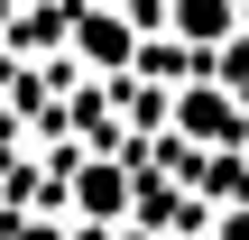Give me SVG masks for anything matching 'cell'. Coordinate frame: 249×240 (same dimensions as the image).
I'll return each mask as SVG.
<instances>
[{"mask_svg":"<svg viewBox=\"0 0 249 240\" xmlns=\"http://www.w3.org/2000/svg\"><path fill=\"white\" fill-rule=\"evenodd\" d=\"M157 28H166V37H185V46L203 55V46L240 37V0H166V9H157Z\"/></svg>","mask_w":249,"mask_h":240,"instance_id":"cell-2","label":"cell"},{"mask_svg":"<svg viewBox=\"0 0 249 240\" xmlns=\"http://www.w3.org/2000/svg\"><path fill=\"white\" fill-rule=\"evenodd\" d=\"M166 129H185L194 148H249V102L240 92H222V83H185L176 102H166Z\"/></svg>","mask_w":249,"mask_h":240,"instance_id":"cell-1","label":"cell"},{"mask_svg":"<svg viewBox=\"0 0 249 240\" xmlns=\"http://www.w3.org/2000/svg\"><path fill=\"white\" fill-rule=\"evenodd\" d=\"M83 55L92 65H129L139 46H129V18H83Z\"/></svg>","mask_w":249,"mask_h":240,"instance_id":"cell-4","label":"cell"},{"mask_svg":"<svg viewBox=\"0 0 249 240\" xmlns=\"http://www.w3.org/2000/svg\"><path fill=\"white\" fill-rule=\"evenodd\" d=\"M0 18H9V0H0Z\"/></svg>","mask_w":249,"mask_h":240,"instance_id":"cell-6","label":"cell"},{"mask_svg":"<svg viewBox=\"0 0 249 240\" xmlns=\"http://www.w3.org/2000/svg\"><path fill=\"white\" fill-rule=\"evenodd\" d=\"M74 213L120 222V213H129V176H120V166H83V176H74Z\"/></svg>","mask_w":249,"mask_h":240,"instance_id":"cell-3","label":"cell"},{"mask_svg":"<svg viewBox=\"0 0 249 240\" xmlns=\"http://www.w3.org/2000/svg\"><path fill=\"white\" fill-rule=\"evenodd\" d=\"M213 240H249V203H213Z\"/></svg>","mask_w":249,"mask_h":240,"instance_id":"cell-5","label":"cell"}]
</instances>
